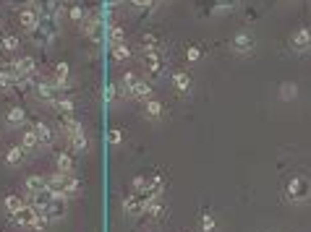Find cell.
<instances>
[{
    "mask_svg": "<svg viewBox=\"0 0 311 232\" xmlns=\"http://www.w3.org/2000/svg\"><path fill=\"white\" fill-rule=\"evenodd\" d=\"M68 138V144H71V149L76 151V154H81V151H86V146H89V141H86V133H84V128H76L71 136H66Z\"/></svg>",
    "mask_w": 311,
    "mask_h": 232,
    "instance_id": "cell-14",
    "label": "cell"
},
{
    "mask_svg": "<svg viewBox=\"0 0 311 232\" xmlns=\"http://www.w3.org/2000/svg\"><path fill=\"white\" fill-rule=\"evenodd\" d=\"M214 227H217V222H214L212 214H204V216H201V232H214Z\"/></svg>",
    "mask_w": 311,
    "mask_h": 232,
    "instance_id": "cell-33",
    "label": "cell"
},
{
    "mask_svg": "<svg viewBox=\"0 0 311 232\" xmlns=\"http://www.w3.org/2000/svg\"><path fill=\"white\" fill-rule=\"evenodd\" d=\"M308 193H311V183L306 178H290L288 180V188H285L288 201H293V204H303V201L308 198Z\"/></svg>",
    "mask_w": 311,
    "mask_h": 232,
    "instance_id": "cell-2",
    "label": "cell"
},
{
    "mask_svg": "<svg viewBox=\"0 0 311 232\" xmlns=\"http://www.w3.org/2000/svg\"><path fill=\"white\" fill-rule=\"evenodd\" d=\"M50 224H53V219L48 216V211H39V209H37V216H34V222H32V227H29V229H34V232H45Z\"/></svg>",
    "mask_w": 311,
    "mask_h": 232,
    "instance_id": "cell-20",
    "label": "cell"
},
{
    "mask_svg": "<svg viewBox=\"0 0 311 232\" xmlns=\"http://www.w3.org/2000/svg\"><path fill=\"white\" fill-rule=\"evenodd\" d=\"M3 206H6V211L13 216L21 206H24V198L21 196H16V193H11V196H6V201H3Z\"/></svg>",
    "mask_w": 311,
    "mask_h": 232,
    "instance_id": "cell-22",
    "label": "cell"
},
{
    "mask_svg": "<svg viewBox=\"0 0 311 232\" xmlns=\"http://www.w3.org/2000/svg\"><path fill=\"white\" fill-rule=\"evenodd\" d=\"M123 211H126L128 216H142L147 211V204H144V198L142 196H128V198H123Z\"/></svg>",
    "mask_w": 311,
    "mask_h": 232,
    "instance_id": "cell-9",
    "label": "cell"
},
{
    "mask_svg": "<svg viewBox=\"0 0 311 232\" xmlns=\"http://www.w3.org/2000/svg\"><path fill=\"white\" fill-rule=\"evenodd\" d=\"M107 3H110V6H115V3H118V0H107Z\"/></svg>",
    "mask_w": 311,
    "mask_h": 232,
    "instance_id": "cell-40",
    "label": "cell"
},
{
    "mask_svg": "<svg viewBox=\"0 0 311 232\" xmlns=\"http://www.w3.org/2000/svg\"><path fill=\"white\" fill-rule=\"evenodd\" d=\"M81 32L92 39V42H97L102 37V19L100 16H89L84 24H81Z\"/></svg>",
    "mask_w": 311,
    "mask_h": 232,
    "instance_id": "cell-11",
    "label": "cell"
},
{
    "mask_svg": "<svg viewBox=\"0 0 311 232\" xmlns=\"http://www.w3.org/2000/svg\"><path fill=\"white\" fill-rule=\"evenodd\" d=\"M34 216H37V206L32 204V206H29V204H24L16 214H13L11 216V219H13V224H16V227H24V229H29V227H32V222H34Z\"/></svg>",
    "mask_w": 311,
    "mask_h": 232,
    "instance_id": "cell-7",
    "label": "cell"
},
{
    "mask_svg": "<svg viewBox=\"0 0 311 232\" xmlns=\"http://www.w3.org/2000/svg\"><path fill=\"white\" fill-rule=\"evenodd\" d=\"M48 185L58 193V196H66V198H76L81 193V183L76 180L73 175H63V172H55L48 178Z\"/></svg>",
    "mask_w": 311,
    "mask_h": 232,
    "instance_id": "cell-1",
    "label": "cell"
},
{
    "mask_svg": "<svg viewBox=\"0 0 311 232\" xmlns=\"http://www.w3.org/2000/svg\"><path fill=\"white\" fill-rule=\"evenodd\" d=\"M34 91H37V97L45 102V104H55V99L60 97L58 91H60V86L55 84V79L50 81V79H34Z\"/></svg>",
    "mask_w": 311,
    "mask_h": 232,
    "instance_id": "cell-3",
    "label": "cell"
},
{
    "mask_svg": "<svg viewBox=\"0 0 311 232\" xmlns=\"http://www.w3.org/2000/svg\"><path fill=\"white\" fill-rule=\"evenodd\" d=\"M147 115L157 120V118L162 115V104H160L157 99H149V102H147Z\"/></svg>",
    "mask_w": 311,
    "mask_h": 232,
    "instance_id": "cell-30",
    "label": "cell"
},
{
    "mask_svg": "<svg viewBox=\"0 0 311 232\" xmlns=\"http://www.w3.org/2000/svg\"><path fill=\"white\" fill-rule=\"evenodd\" d=\"M34 131H37V138H39V144H42V146H50V144H53L55 133H53V128H50V126H45V123H37Z\"/></svg>",
    "mask_w": 311,
    "mask_h": 232,
    "instance_id": "cell-18",
    "label": "cell"
},
{
    "mask_svg": "<svg viewBox=\"0 0 311 232\" xmlns=\"http://www.w3.org/2000/svg\"><path fill=\"white\" fill-rule=\"evenodd\" d=\"M24 188H26L29 196H37L39 191L50 188V185H48V178H42V175H29V178L24 180Z\"/></svg>",
    "mask_w": 311,
    "mask_h": 232,
    "instance_id": "cell-13",
    "label": "cell"
},
{
    "mask_svg": "<svg viewBox=\"0 0 311 232\" xmlns=\"http://www.w3.org/2000/svg\"><path fill=\"white\" fill-rule=\"evenodd\" d=\"M131 57V50L126 47V44H113V60H128Z\"/></svg>",
    "mask_w": 311,
    "mask_h": 232,
    "instance_id": "cell-28",
    "label": "cell"
},
{
    "mask_svg": "<svg viewBox=\"0 0 311 232\" xmlns=\"http://www.w3.org/2000/svg\"><path fill=\"white\" fill-rule=\"evenodd\" d=\"M55 110H58V118H73L76 115V104L68 97H58L55 99Z\"/></svg>",
    "mask_w": 311,
    "mask_h": 232,
    "instance_id": "cell-15",
    "label": "cell"
},
{
    "mask_svg": "<svg viewBox=\"0 0 311 232\" xmlns=\"http://www.w3.org/2000/svg\"><path fill=\"white\" fill-rule=\"evenodd\" d=\"M131 6L134 8H142V11H149L154 6V0H131Z\"/></svg>",
    "mask_w": 311,
    "mask_h": 232,
    "instance_id": "cell-37",
    "label": "cell"
},
{
    "mask_svg": "<svg viewBox=\"0 0 311 232\" xmlns=\"http://www.w3.org/2000/svg\"><path fill=\"white\" fill-rule=\"evenodd\" d=\"M186 57H189L191 63H196V60L201 57V50L199 47H189V50H186Z\"/></svg>",
    "mask_w": 311,
    "mask_h": 232,
    "instance_id": "cell-38",
    "label": "cell"
},
{
    "mask_svg": "<svg viewBox=\"0 0 311 232\" xmlns=\"http://www.w3.org/2000/svg\"><path fill=\"white\" fill-rule=\"evenodd\" d=\"M107 39H110L113 44H123V39H126L123 26H110V34H107Z\"/></svg>",
    "mask_w": 311,
    "mask_h": 232,
    "instance_id": "cell-29",
    "label": "cell"
},
{
    "mask_svg": "<svg viewBox=\"0 0 311 232\" xmlns=\"http://www.w3.org/2000/svg\"><path fill=\"white\" fill-rule=\"evenodd\" d=\"M290 50L295 55H308L311 52V29L308 26L298 29V32L290 37Z\"/></svg>",
    "mask_w": 311,
    "mask_h": 232,
    "instance_id": "cell-5",
    "label": "cell"
},
{
    "mask_svg": "<svg viewBox=\"0 0 311 232\" xmlns=\"http://www.w3.org/2000/svg\"><path fill=\"white\" fill-rule=\"evenodd\" d=\"M66 209H68V198L66 196H55L45 211H48V216L55 222V219H63V216H66Z\"/></svg>",
    "mask_w": 311,
    "mask_h": 232,
    "instance_id": "cell-10",
    "label": "cell"
},
{
    "mask_svg": "<svg viewBox=\"0 0 311 232\" xmlns=\"http://www.w3.org/2000/svg\"><path fill=\"white\" fill-rule=\"evenodd\" d=\"M0 76H13V79H19L16 66H13V63H8V60H0Z\"/></svg>",
    "mask_w": 311,
    "mask_h": 232,
    "instance_id": "cell-32",
    "label": "cell"
},
{
    "mask_svg": "<svg viewBox=\"0 0 311 232\" xmlns=\"http://www.w3.org/2000/svg\"><path fill=\"white\" fill-rule=\"evenodd\" d=\"M280 94H283V99H293V97H295V86H293V84H283Z\"/></svg>",
    "mask_w": 311,
    "mask_h": 232,
    "instance_id": "cell-36",
    "label": "cell"
},
{
    "mask_svg": "<svg viewBox=\"0 0 311 232\" xmlns=\"http://www.w3.org/2000/svg\"><path fill=\"white\" fill-rule=\"evenodd\" d=\"M55 167H58V172L71 175V172H73V159H71V154H55Z\"/></svg>",
    "mask_w": 311,
    "mask_h": 232,
    "instance_id": "cell-19",
    "label": "cell"
},
{
    "mask_svg": "<svg viewBox=\"0 0 311 232\" xmlns=\"http://www.w3.org/2000/svg\"><path fill=\"white\" fill-rule=\"evenodd\" d=\"M21 146L29 151V149H37L39 146V138H37V131L34 128H29V131H24V136H21Z\"/></svg>",
    "mask_w": 311,
    "mask_h": 232,
    "instance_id": "cell-24",
    "label": "cell"
},
{
    "mask_svg": "<svg viewBox=\"0 0 311 232\" xmlns=\"http://www.w3.org/2000/svg\"><path fill=\"white\" fill-rule=\"evenodd\" d=\"M24 120H26V112L21 107H11L8 110V126H21Z\"/></svg>",
    "mask_w": 311,
    "mask_h": 232,
    "instance_id": "cell-25",
    "label": "cell"
},
{
    "mask_svg": "<svg viewBox=\"0 0 311 232\" xmlns=\"http://www.w3.org/2000/svg\"><path fill=\"white\" fill-rule=\"evenodd\" d=\"M13 66H16V73H19V76H34V68H37L34 57H29V55L13 60Z\"/></svg>",
    "mask_w": 311,
    "mask_h": 232,
    "instance_id": "cell-16",
    "label": "cell"
},
{
    "mask_svg": "<svg viewBox=\"0 0 311 232\" xmlns=\"http://www.w3.org/2000/svg\"><path fill=\"white\" fill-rule=\"evenodd\" d=\"M139 79L136 73H123V94L128 97V91H131V86H134V81Z\"/></svg>",
    "mask_w": 311,
    "mask_h": 232,
    "instance_id": "cell-34",
    "label": "cell"
},
{
    "mask_svg": "<svg viewBox=\"0 0 311 232\" xmlns=\"http://www.w3.org/2000/svg\"><path fill=\"white\" fill-rule=\"evenodd\" d=\"M39 19H42V13L37 11V8H21L19 11V24L26 29V32H34V29L39 26Z\"/></svg>",
    "mask_w": 311,
    "mask_h": 232,
    "instance_id": "cell-8",
    "label": "cell"
},
{
    "mask_svg": "<svg viewBox=\"0 0 311 232\" xmlns=\"http://www.w3.org/2000/svg\"><path fill=\"white\" fill-rule=\"evenodd\" d=\"M107 141H110V144H113V146H118V144H120V141H123V133H120V131H118V128H113V131H110V133H107Z\"/></svg>",
    "mask_w": 311,
    "mask_h": 232,
    "instance_id": "cell-35",
    "label": "cell"
},
{
    "mask_svg": "<svg viewBox=\"0 0 311 232\" xmlns=\"http://www.w3.org/2000/svg\"><path fill=\"white\" fill-rule=\"evenodd\" d=\"M173 84H175V89L181 91V94H189V91H191V76L181 71V73L173 76Z\"/></svg>",
    "mask_w": 311,
    "mask_h": 232,
    "instance_id": "cell-21",
    "label": "cell"
},
{
    "mask_svg": "<svg viewBox=\"0 0 311 232\" xmlns=\"http://www.w3.org/2000/svg\"><path fill=\"white\" fill-rule=\"evenodd\" d=\"M55 196H58V193H55L53 188H45V191H39L37 196H32V201H34V206H37L39 211H45V209L50 206V201H53Z\"/></svg>",
    "mask_w": 311,
    "mask_h": 232,
    "instance_id": "cell-17",
    "label": "cell"
},
{
    "mask_svg": "<svg viewBox=\"0 0 311 232\" xmlns=\"http://www.w3.org/2000/svg\"><path fill=\"white\" fill-rule=\"evenodd\" d=\"M105 94H107V97H105L107 102H115V99H118V97H115V94H118V89L110 84V86H107V91H105Z\"/></svg>",
    "mask_w": 311,
    "mask_h": 232,
    "instance_id": "cell-39",
    "label": "cell"
},
{
    "mask_svg": "<svg viewBox=\"0 0 311 232\" xmlns=\"http://www.w3.org/2000/svg\"><path fill=\"white\" fill-rule=\"evenodd\" d=\"M254 47H256V42H254V37L248 34V32H238L236 37L230 39V52L233 55H251L254 52Z\"/></svg>",
    "mask_w": 311,
    "mask_h": 232,
    "instance_id": "cell-4",
    "label": "cell"
},
{
    "mask_svg": "<svg viewBox=\"0 0 311 232\" xmlns=\"http://www.w3.org/2000/svg\"><path fill=\"white\" fill-rule=\"evenodd\" d=\"M142 47L144 50H160V39L154 37V34H144L142 37Z\"/></svg>",
    "mask_w": 311,
    "mask_h": 232,
    "instance_id": "cell-31",
    "label": "cell"
},
{
    "mask_svg": "<svg viewBox=\"0 0 311 232\" xmlns=\"http://www.w3.org/2000/svg\"><path fill=\"white\" fill-rule=\"evenodd\" d=\"M144 66L149 71V76H160L165 68V57L160 50H144Z\"/></svg>",
    "mask_w": 311,
    "mask_h": 232,
    "instance_id": "cell-6",
    "label": "cell"
},
{
    "mask_svg": "<svg viewBox=\"0 0 311 232\" xmlns=\"http://www.w3.org/2000/svg\"><path fill=\"white\" fill-rule=\"evenodd\" d=\"M128 99L149 102V99H152V86H149L147 81H142V79H136V81H134V86H131V91H128Z\"/></svg>",
    "mask_w": 311,
    "mask_h": 232,
    "instance_id": "cell-12",
    "label": "cell"
},
{
    "mask_svg": "<svg viewBox=\"0 0 311 232\" xmlns=\"http://www.w3.org/2000/svg\"><path fill=\"white\" fill-rule=\"evenodd\" d=\"M24 146L19 149V146H13V149H8V154H6V162L11 164V167H19V164H24Z\"/></svg>",
    "mask_w": 311,
    "mask_h": 232,
    "instance_id": "cell-23",
    "label": "cell"
},
{
    "mask_svg": "<svg viewBox=\"0 0 311 232\" xmlns=\"http://www.w3.org/2000/svg\"><path fill=\"white\" fill-rule=\"evenodd\" d=\"M19 44H21V42H19L16 34H6V37H3V50H6V52H16Z\"/></svg>",
    "mask_w": 311,
    "mask_h": 232,
    "instance_id": "cell-27",
    "label": "cell"
},
{
    "mask_svg": "<svg viewBox=\"0 0 311 232\" xmlns=\"http://www.w3.org/2000/svg\"><path fill=\"white\" fill-rule=\"evenodd\" d=\"M68 19H71V21H76V24H84V21L89 19V13H86L81 6H71V11H68Z\"/></svg>",
    "mask_w": 311,
    "mask_h": 232,
    "instance_id": "cell-26",
    "label": "cell"
}]
</instances>
